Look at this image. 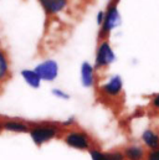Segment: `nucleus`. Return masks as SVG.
I'll use <instances>...</instances> for the list:
<instances>
[{
	"label": "nucleus",
	"mask_w": 159,
	"mask_h": 160,
	"mask_svg": "<svg viewBox=\"0 0 159 160\" xmlns=\"http://www.w3.org/2000/svg\"><path fill=\"white\" fill-rule=\"evenodd\" d=\"M29 135L33 143L40 148L54 139H60L66 125L64 123L55 122H38L29 123Z\"/></svg>",
	"instance_id": "nucleus-1"
},
{
	"label": "nucleus",
	"mask_w": 159,
	"mask_h": 160,
	"mask_svg": "<svg viewBox=\"0 0 159 160\" xmlns=\"http://www.w3.org/2000/svg\"><path fill=\"white\" fill-rule=\"evenodd\" d=\"M60 139L69 148L75 149V150H80V152H90L91 149H93L96 147H100L98 143L93 139V137L88 132H86L82 128L72 127V125H66L65 127Z\"/></svg>",
	"instance_id": "nucleus-2"
},
{
	"label": "nucleus",
	"mask_w": 159,
	"mask_h": 160,
	"mask_svg": "<svg viewBox=\"0 0 159 160\" xmlns=\"http://www.w3.org/2000/svg\"><path fill=\"white\" fill-rule=\"evenodd\" d=\"M101 94L111 101L118 99L123 93V80L119 75H113L100 87Z\"/></svg>",
	"instance_id": "nucleus-3"
},
{
	"label": "nucleus",
	"mask_w": 159,
	"mask_h": 160,
	"mask_svg": "<svg viewBox=\"0 0 159 160\" xmlns=\"http://www.w3.org/2000/svg\"><path fill=\"white\" fill-rule=\"evenodd\" d=\"M116 61V53L112 48V46L110 45L108 41H103L101 42V45L97 48V53H96V63L95 67L98 70L101 68H106L110 65H112Z\"/></svg>",
	"instance_id": "nucleus-4"
},
{
	"label": "nucleus",
	"mask_w": 159,
	"mask_h": 160,
	"mask_svg": "<svg viewBox=\"0 0 159 160\" xmlns=\"http://www.w3.org/2000/svg\"><path fill=\"white\" fill-rule=\"evenodd\" d=\"M121 25V14L118 11L117 4H112L108 6L107 11L105 12V20L102 24V36L108 35L113 29Z\"/></svg>",
	"instance_id": "nucleus-5"
},
{
	"label": "nucleus",
	"mask_w": 159,
	"mask_h": 160,
	"mask_svg": "<svg viewBox=\"0 0 159 160\" xmlns=\"http://www.w3.org/2000/svg\"><path fill=\"white\" fill-rule=\"evenodd\" d=\"M34 71L39 75L41 81L51 82V81L55 80L57 77V75H59V66L54 60H47V61H44V62L39 63L35 67Z\"/></svg>",
	"instance_id": "nucleus-6"
},
{
	"label": "nucleus",
	"mask_w": 159,
	"mask_h": 160,
	"mask_svg": "<svg viewBox=\"0 0 159 160\" xmlns=\"http://www.w3.org/2000/svg\"><path fill=\"white\" fill-rule=\"evenodd\" d=\"M3 124V130L4 132H10V133H16V134H29V122L21 119H15V118H1Z\"/></svg>",
	"instance_id": "nucleus-7"
},
{
	"label": "nucleus",
	"mask_w": 159,
	"mask_h": 160,
	"mask_svg": "<svg viewBox=\"0 0 159 160\" xmlns=\"http://www.w3.org/2000/svg\"><path fill=\"white\" fill-rule=\"evenodd\" d=\"M141 144L147 150L159 148V130L153 128H146L141 134Z\"/></svg>",
	"instance_id": "nucleus-8"
},
{
	"label": "nucleus",
	"mask_w": 159,
	"mask_h": 160,
	"mask_svg": "<svg viewBox=\"0 0 159 160\" xmlns=\"http://www.w3.org/2000/svg\"><path fill=\"white\" fill-rule=\"evenodd\" d=\"M126 160H144L146 159V154H147V149L139 144V143H131L127 144L123 149Z\"/></svg>",
	"instance_id": "nucleus-9"
},
{
	"label": "nucleus",
	"mask_w": 159,
	"mask_h": 160,
	"mask_svg": "<svg viewBox=\"0 0 159 160\" xmlns=\"http://www.w3.org/2000/svg\"><path fill=\"white\" fill-rule=\"evenodd\" d=\"M81 82L85 87H92L96 82L95 77V68L88 62H83L81 66Z\"/></svg>",
	"instance_id": "nucleus-10"
},
{
	"label": "nucleus",
	"mask_w": 159,
	"mask_h": 160,
	"mask_svg": "<svg viewBox=\"0 0 159 160\" xmlns=\"http://www.w3.org/2000/svg\"><path fill=\"white\" fill-rule=\"evenodd\" d=\"M40 2L45 11L51 15L62 11L67 5V0H40Z\"/></svg>",
	"instance_id": "nucleus-11"
},
{
	"label": "nucleus",
	"mask_w": 159,
	"mask_h": 160,
	"mask_svg": "<svg viewBox=\"0 0 159 160\" xmlns=\"http://www.w3.org/2000/svg\"><path fill=\"white\" fill-rule=\"evenodd\" d=\"M21 76L24 81L33 88H39L41 84V78L39 77V75L34 71V70H23L21 71Z\"/></svg>",
	"instance_id": "nucleus-12"
},
{
	"label": "nucleus",
	"mask_w": 159,
	"mask_h": 160,
	"mask_svg": "<svg viewBox=\"0 0 159 160\" xmlns=\"http://www.w3.org/2000/svg\"><path fill=\"white\" fill-rule=\"evenodd\" d=\"M10 76L9 71V61L6 55L0 50V83L5 82Z\"/></svg>",
	"instance_id": "nucleus-13"
},
{
	"label": "nucleus",
	"mask_w": 159,
	"mask_h": 160,
	"mask_svg": "<svg viewBox=\"0 0 159 160\" xmlns=\"http://www.w3.org/2000/svg\"><path fill=\"white\" fill-rule=\"evenodd\" d=\"M88 153H90L91 160H108V153L102 150L101 147H96L91 149Z\"/></svg>",
	"instance_id": "nucleus-14"
},
{
	"label": "nucleus",
	"mask_w": 159,
	"mask_h": 160,
	"mask_svg": "<svg viewBox=\"0 0 159 160\" xmlns=\"http://www.w3.org/2000/svg\"><path fill=\"white\" fill-rule=\"evenodd\" d=\"M107 153H108V160H126L124 153L122 149H113Z\"/></svg>",
	"instance_id": "nucleus-15"
},
{
	"label": "nucleus",
	"mask_w": 159,
	"mask_h": 160,
	"mask_svg": "<svg viewBox=\"0 0 159 160\" xmlns=\"http://www.w3.org/2000/svg\"><path fill=\"white\" fill-rule=\"evenodd\" d=\"M149 107H151V109L154 113H158L159 114V92L151 97V99H149Z\"/></svg>",
	"instance_id": "nucleus-16"
},
{
	"label": "nucleus",
	"mask_w": 159,
	"mask_h": 160,
	"mask_svg": "<svg viewBox=\"0 0 159 160\" xmlns=\"http://www.w3.org/2000/svg\"><path fill=\"white\" fill-rule=\"evenodd\" d=\"M52 94H54L55 97L60 98V99H69V98H70V94L66 93L65 91L60 89V88H55V89H52Z\"/></svg>",
	"instance_id": "nucleus-17"
},
{
	"label": "nucleus",
	"mask_w": 159,
	"mask_h": 160,
	"mask_svg": "<svg viewBox=\"0 0 159 160\" xmlns=\"http://www.w3.org/2000/svg\"><path fill=\"white\" fill-rule=\"evenodd\" d=\"M144 160H159V148L153 149V150H147Z\"/></svg>",
	"instance_id": "nucleus-18"
},
{
	"label": "nucleus",
	"mask_w": 159,
	"mask_h": 160,
	"mask_svg": "<svg viewBox=\"0 0 159 160\" xmlns=\"http://www.w3.org/2000/svg\"><path fill=\"white\" fill-rule=\"evenodd\" d=\"M103 20H105V12H103V11H100V12H98V15H97V24L102 26Z\"/></svg>",
	"instance_id": "nucleus-19"
},
{
	"label": "nucleus",
	"mask_w": 159,
	"mask_h": 160,
	"mask_svg": "<svg viewBox=\"0 0 159 160\" xmlns=\"http://www.w3.org/2000/svg\"><path fill=\"white\" fill-rule=\"evenodd\" d=\"M4 130H3V124H1V118H0V134L3 133Z\"/></svg>",
	"instance_id": "nucleus-20"
}]
</instances>
